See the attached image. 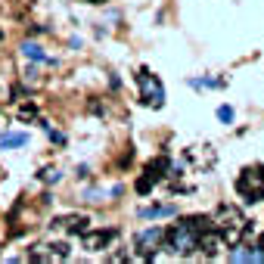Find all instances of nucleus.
Returning <instances> with one entry per match:
<instances>
[{"mask_svg":"<svg viewBox=\"0 0 264 264\" xmlns=\"http://www.w3.org/2000/svg\"><path fill=\"white\" fill-rule=\"evenodd\" d=\"M211 227V218H186V221H177V224H171L165 230V240H162V249L171 252V255H193L196 249H199V236L202 230Z\"/></svg>","mask_w":264,"mask_h":264,"instance_id":"f257e3e1","label":"nucleus"},{"mask_svg":"<svg viewBox=\"0 0 264 264\" xmlns=\"http://www.w3.org/2000/svg\"><path fill=\"white\" fill-rule=\"evenodd\" d=\"M236 193L245 202H261L264 199V165H249L236 177Z\"/></svg>","mask_w":264,"mask_h":264,"instance_id":"f03ea898","label":"nucleus"},{"mask_svg":"<svg viewBox=\"0 0 264 264\" xmlns=\"http://www.w3.org/2000/svg\"><path fill=\"white\" fill-rule=\"evenodd\" d=\"M137 84H140V100L152 109L165 106V87H162V81L156 75H149V69H140L137 72Z\"/></svg>","mask_w":264,"mask_h":264,"instance_id":"7ed1b4c3","label":"nucleus"},{"mask_svg":"<svg viewBox=\"0 0 264 264\" xmlns=\"http://www.w3.org/2000/svg\"><path fill=\"white\" fill-rule=\"evenodd\" d=\"M162 240H165V230H162V227H149V230H143V233H137L134 245L140 249V255L146 261H152V258H156V249H162Z\"/></svg>","mask_w":264,"mask_h":264,"instance_id":"20e7f679","label":"nucleus"},{"mask_svg":"<svg viewBox=\"0 0 264 264\" xmlns=\"http://www.w3.org/2000/svg\"><path fill=\"white\" fill-rule=\"evenodd\" d=\"M112 240H115V230H84L81 245L87 252H100V249H106Z\"/></svg>","mask_w":264,"mask_h":264,"instance_id":"39448f33","label":"nucleus"},{"mask_svg":"<svg viewBox=\"0 0 264 264\" xmlns=\"http://www.w3.org/2000/svg\"><path fill=\"white\" fill-rule=\"evenodd\" d=\"M22 56H25V59H31V62L56 65V59L50 56V53H44V47H41V44H35V41H25V44H22Z\"/></svg>","mask_w":264,"mask_h":264,"instance_id":"423d86ee","label":"nucleus"},{"mask_svg":"<svg viewBox=\"0 0 264 264\" xmlns=\"http://www.w3.org/2000/svg\"><path fill=\"white\" fill-rule=\"evenodd\" d=\"M87 224H90V221L84 215H69V218H56L53 221V227H62V230H69V233H84Z\"/></svg>","mask_w":264,"mask_h":264,"instance_id":"0eeeda50","label":"nucleus"},{"mask_svg":"<svg viewBox=\"0 0 264 264\" xmlns=\"http://www.w3.org/2000/svg\"><path fill=\"white\" fill-rule=\"evenodd\" d=\"M177 208L174 205H149V208H140V218L143 221H156V218H174Z\"/></svg>","mask_w":264,"mask_h":264,"instance_id":"6e6552de","label":"nucleus"},{"mask_svg":"<svg viewBox=\"0 0 264 264\" xmlns=\"http://www.w3.org/2000/svg\"><path fill=\"white\" fill-rule=\"evenodd\" d=\"M168 168H171V159H165V156H159L156 162H149V165H146V174L152 177V181H162V177H168L165 171H168Z\"/></svg>","mask_w":264,"mask_h":264,"instance_id":"1a4fd4ad","label":"nucleus"},{"mask_svg":"<svg viewBox=\"0 0 264 264\" xmlns=\"http://www.w3.org/2000/svg\"><path fill=\"white\" fill-rule=\"evenodd\" d=\"M25 143H28V134H22V131H13V134L0 137V146L3 149H16V146H25Z\"/></svg>","mask_w":264,"mask_h":264,"instance_id":"9d476101","label":"nucleus"},{"mask_svg":"<svg viewBox=\"0 0 264 264\" xmlns=\"http://www.w3.org/2000/svg\"><path fill=\"white\" fill-rule=\"evenodd\" d=\"M59 177H62V174H59L56 168H44V171H41V181H44V183H56Z\"/></svg>","mask_w":264,"mask_h":264,"instance_id":"9b49d317","label":"nucleus"},{"mask_svg":"<svg viewBox=\"0 0 264 264\" xmlns=\"http://www.w3.org/2000/svg\"><path fill=\"white\" fill-rule=\"evenodd\" d=\"M152 186H156V181H152V177H149V174H143V177H140V181H137V193H149V190H152Z\"/></svg>","mask_w":264,"mask_h":264,"instance_id":"f8f14e48","label":"nucleus"},{"mask_svg":"<svg viewBox=\"0 0 264 264\" xmlns=\"http://www.w3.org/2000/svg\"><path fill=\"white\" fill-rule=\"evenodd\" d=\"M19 118H22V122H31V118H38V109L35 106H22L19 109Z\"/></svg>","mask_w":264,"mask_h":264,"instance_id":"ddd939ff","label":"nucleus"},{"mask_svg":"<svg viewBox=\"0 0 264 264\" xmlns=\"http://www.w3.org/2000/svg\"><path fill=\"white\" fill-rule=\"evenodd\" d=\"M218 118H221L224 124H230V122H233V109H230V106H221V109H218Z\"/></svg>","mask_w":264,"mask_h":264,"instance_id":"4468645a","label":"nucleus"},{"mask_svg":"<svg viewBox=\"0 0 264 264\" xmlns=\"http://www.w3.org/2000/svg\"><path fill=\"white\" fill-rule=\"evenodd\" d=\"M44 131L50 134V140H56V143H62V140H65L62 134H59V131H53V127H50V124H44Z\"/></svg>","mask_w":264,"mask_h":264,"instance_id":"2eb2a0df","label":"nucleus"},{"mask_svg":"<svg viewBox=\"0 0 264 264\" xmlns=\"http://www.w3.org/2000/svg\"><path fill=\"white\" fill-rule=\"evenodd\" d=\"M25 81H31V84H38V69H25Z\"/></svg>","mask_w":264,"mask_h":264,"instance_id":"dca6fc26","label":"nucleus"},{"mask_svg":"<svg viewBox=\"0 0 264 264\" xmlns=\"http://www.w3.org/2000/svg\"><path fill=\"white\" fill-rule=\"evenodd\" d=\"M87 3H103V0H87Z\"/></svg>","mask_w":264,"mask_h":264,"instance_id":"f3484780","label":"nucleus"},{"mask_svg":"<svg viewBox=\"0 0 264 264\" xmlns=\"http://www.w3.org/2000/svg\"><path fill=\"white\" fill-rule=\"evenodd\" d=\"M0 41H3V31H0Z\"/></svg>","mask_w":264,"mask_h":264,"instance_id":"a211bd4d","label":"nucleus"}]
</instances>
